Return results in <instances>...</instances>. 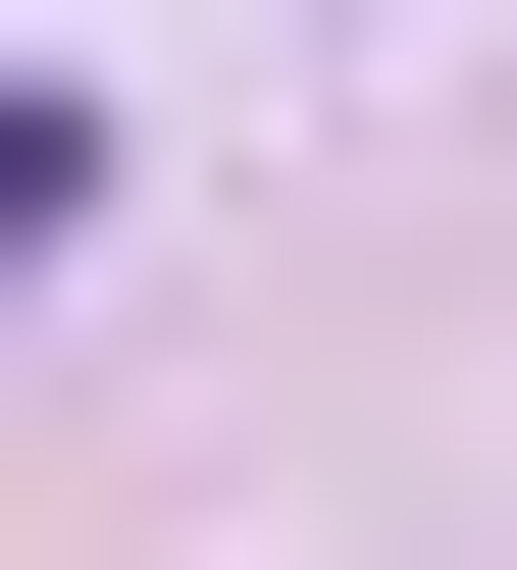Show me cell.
<instances>
[{
    "label": "cell",
    "mask_w": 517,
    "mask_h": 570,
    "mask_svg": "<svg viewBox=\"0 0 517 570\" xmlns=\"http://www.w3.org/2000/svg\"><path fill=\"white\" fill-rule=\"evenodd\" d=\"M52 259H103V105H0V312H52Z\"/></svg>",
    "instance_id": "obj_1"
}]
</instances>
